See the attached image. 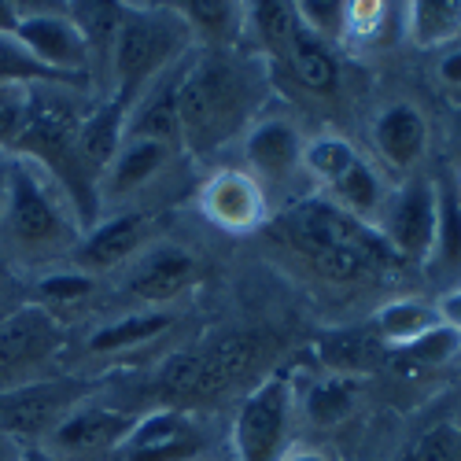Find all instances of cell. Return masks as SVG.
I'll list each match as a JSON object with an SVG mask.
<instances>
[{
  "instance_id": "cell-40",
  "label": "cell",
  "mask_w": 461,
  "mask_h": 461,
  "mask_svg": "<svg viewBox=\"0 0 461 461\" xmlns=\"http://www.w3.org/2000/svg\"><path fill=\"white\" fill-rule=\"evenodd\" d=\"M439 78L454 89H461V49H447L439 59Z\"/></svg>"
},
{
  "instance_id": "cell-23",
  "label": "cell",
  "mask_w": 461,
  "mask_h": 461,
  "mask_svg": "<svg viewBox=\"0 0 461 461\" xmlns=\"http://www.w3.org/2000/svg\"><path fill=\"white\" fill-rule=\"evenodd\" d=\"M185 30L203 41L200 49H233L237 33L244 30V5H218V0H188L170 5Z\"/></svg>"
},
{
  "instance_id": "cell-9",
  "label": "cell",
  "mask_w": 461,
  "mask_h": 461,
  "mask_svg": "<svg viewBox=\"0 0 461 461\" xmlns=\"http://www.w3.org/2000/svg\"><path fill=\"white\" fill-rule=\"evenodd\" d=\"M15 45L26 56H33L45 70H52L70 89H82L93 78V59L86 49V37L67 12L23 8L19 26H15Z\"/></svg>"
},
{
  "instance_id": "cell-24",
  "label": "cell",
  "mask_w": 461,
  "mask_h": 461,
  "mask_svg": "<svg viewBox=\"0 0 461 461\" xmlns=\"http://www.w3.org/2000/svg\"><path fill=\"white\" fill-rule=\"evenodd\" d=\"M443 321L439 306L425 303V299H395L384 303L376 318H373V332L384 348H406L417 336H425L429 329H436Z\"/></svg>"
},
{
  "instance_id": "cell-11",
  "label": "cell",
  "mask_w": 461,
  "mask_h": 461,
  "mask_svg": "<svg viewBox=\"0 0 461 461\" xmlns=\"http://www.w3.org/2000/svg\"><path fill=\"white\" fill-rule=\"evenodd\" d=\"M78 402L82 384L74 380H41L12 395H0V436L15 443H41Z\"/></svg>"
},
{
  "instance_id": "cell-38",
  "label": "cell",
  "mask_w": 461,
  "mask_h": 461,
  "mask_svg": "<svg viewBox=\"0 0 461 461\" xmlns=\"http://www.w3.org/2000/svg\"><path fill=\"white\" fill-rule=\"evenodd\" d=\"M410 461H461V439L450 425H436L410 447Z\"/></svg>"
},
{
  "instance_id": "cell-48",
  "label": "cell",
  "mask_w": 461,
  "mask_h": 461,
  "mask_svg": "<svg viewBox=\"0 0 461 461\" xmlns=\"http://www.w3.org/2000/svg\"><path fill=\"white\" fill-rule=\"evenodd\" d=\"M5 299H8V295H5V285H0V303H5Z\"/></svg>"
},
{
  "instance_id": "cell-35",
  "label": "cell",
  "mask_w": 461,
  "mask_h": 461,
  "mask_svg": "<svg viewBox=\"0 0 461 461\" xmlns=\"http://www.w3.org/2000/svg\"><path fill=\"white\" fill-rule=\"evenodd\" d=\"M0 82H19V86H63L52 70H45L33 56H26L15 37H0ZM70 89V86H67Z\"/></svg>"
},
{
  "instance_id": "cell-22",
  "label": "cell",
  "mask_w": 461,
  "mask_h": 461,
  "mask_svg": "<svg viewBox=\"0 0 461 461\" xmlns=\"http://www.w3.org/2000/svg\"><path fill=\"white\" fill-rule=\"evenodd\" d=\"M170 329H174V311H137V314H126L119 321L93 329L86 348L89 355H122V351H133L151 339H159Z\"/></svg>"
},
{
  "instance_id": "cell-49",
  "label": "cell",
  "mask_w": 461,
  "mask_h": 461,
  "mask_svg": "<svg viewBox=\"0 0 461 461\" xmlns=\"http://www.w3.org/2000/svg\"><path fill=\"white\" fill-rule=\"evenodd\" d=\"M399 461H410V450H406V454H402V457H399Z\"/></svg>"
},
{
  "instance_id": "cell-17",
  "label": "cell",
  "mask_w": 461,
  "mask_h": 461,
  "mask_svg": "<svg viewBox=\"0 0 461 461\" xmlns=\"http://www.w3.org/2000/svg\"><path fill=\"white\" fill-rule=\"evenodd\" d=\"M185 59H188V52H185L170 70H163L159 78L137 96V104H133L130 114H126V137H133V140H159V144H167V148H177V144H181L177 89H181Z\"/></svg>"
},
{
  "instance_id": "cell-15",
  "label": "cell",
  "mask_w": 461,
  "mask_h": 461,
  "mask_svg": "<svg viewBox=\"0 0 461 461\" xmlns=\"http://www.w3.org/2000/svg\"><path fill=\"white\" fill-rule=\"evenodd\" d=\"M196 270H200L196 258H192L185 248L159 244L133 262V270L126 277V292L137 303H144L148 311H167V303L185 295L188 285L196 281Z\"/></svg>"
},
{
  "instance_id": "cell-41",
  "label": "cell",
  "mask_w": 461,
  "mask_h": 461,
  "mask_svg": "<svg viewBox=\"0 0 461 461\" xmlns=\"http://www.w3.org/2000/svg\"><path fill=\"white\" fill-rule=\"evenodd\" d=\"M23 5H12V0H0V37H15Z\"/></svg>"
},
{
  "instance_id": "cell-42",
  "label": "cell",
  "mask_w": 461,
  "mask_h": 461,
  "mask_svg": "<svg viewBox=\"0 0 461 461\" xmlns=\"http://www.w3.org/2000/svg\"><path fill=\"white\" fill-rule=\"evenodd\" d=\"M439 314H443V321H450V325H457V329H461V288H454L450 295H443Z\"/></svg>"
},
{
  "instance_id": "cell-26",
  "label": "cell",
  "mask_w": 461,
  "mask_h": 461,
  "mask_svg": "<svg viewBox=\"0 0 461 461\" xmlns=\"http://www.w3.org/2000/svg\"><path fill=\"white\" fill-rule=\"evenodd\" d=\"M429 266L439 274L461 270V192L454 181H436V237Z\"/></svg>"
},
{
  "instance_id": "cell-8",
  "label": "cell",
  "mask_w": 461,
  "mask_h": 461,
  "mask_svg": "<svg viewBox=\"0 0 461 461\" xmlns=\"http://www.w3.org/2000/svg\"><path fill=\"white\" fill-rule=\"evenodd\" d=\"M295 392L288 376H266L237 410L233 420V450L237 461H281L288 450Z\"/></svg>"
},
{
  "instance_id": "cell-1",
  "label": "cell",
  "mask_w": 461,
  "mask_h": 461,
  "mask_svg": "<svg viewBox=\"0 0 461 461\" xmlns=\"http://www.w3.org/2000/svg\"><path fill=\"white\" fill-rule=\"evenodd\" d=\"M262 82L255 63L233 49H192L177 89L181 144L192 156H211L214 148L244 133L255 119Z\"/></svg>"
},
{
  "instance_id": "cell-45",
  "label": "cell",
  "mask_w": 461,
  "mask_h": 461,
  "mask_svg": "<svg viewBox=\"0 0 461 461\" xmlns=\"http://www.w3.org/2000/svg\"><path fill=\"white\" fill-rule=\"evenodd\" d=\"M8 163H12V156L0 151V214H5V200H8Z\"/></svg>"
},
{
  "instance_id": "cell-43",
  "label": "cell",
  "mask_w": 461,
  "mask_h": 461,
  "mask_svg": "<svg viewBox=\"0 0 461 461\" xmlns=\"http://www.w3.org/2000/svg\"><path fill=\"white\" fill-rule=\"evenodd\" d=\"M15 461H59L45 443H19V454Z\"/></svg>"
},
{
  "instance_id": "cell-25",
  "label": "cell",
  "mask_w": 461,
  "mask_h": 461,
  "mask_svg": "<svg viewBox=\"0 0 461 461\" xmlns=\"http://www.w3.org/2000/svg\"><path fill=\"white\" fill-rule=\"evenodd\" d=\"M406 33L420 49L454 45L461 37V0H413L406 5Z\"/></svg>"
},
{
  "instance_id": "cell-7",
  "label": "cell",
  "mask_w": 461,
  "mask_h": 461,
  "mask_svg": "<svg viewBox=\"0 0 461 461\" xmlns=\"http://www.w3.org/2000/svg\"><path fill=\"white\" fill-rule=\"evenodd\" d=\"M63 351V325L41 303L15 306L0 318V395L52 380V362Z\"/></svg>"
},
{
  "instance_id": "cell-4",
  "label": "cell",
  "mask_w": 461,
  "mask_h": 461,
  "mask_svg": "<svg viewBox=\"0 0 461 461\" xmlns=\"http://www.w3.org/2000/svg\"><path fill=\"white\" fill-rule=\"evenodd\" d=\"M78 122L82 114L74 111L67 86H37L30 119L12 148V156H23L41 167L63 188L82 229H93L100 221V188L78 159Z\"/></svg>"
},
{
  "instance_id": "cell-36",
  "label": "cell",
  "mask_w": 461,
  "mask_h": 461,
  "mask_svg": "<svg viewBox=\"0 0 461 461\" xmlns=\"http://www.w3.org/2000/svg\"><path fill=\"white\" fill-rule=\"evenodd\" d=\"M96 288V281L82 270H74V266H67V270H52L45 274L41 281L33 285L37 299H41V306L49 311V306H67V303H82L89 292Z\"/></svg>"
},
{
  "instance_id": "cell-33",
  "label": "cell",
  "mask_w": 461,
  "mask_h": 461,
  "mask_svg": "<svg viewBox=\"0 0 461 461\" xmlns=\"http://www.w3.org/2000/svg\"><path fill=\"white\" fill-rule=\"evenodd\" d=\"M402 355L417 366H447L461 355V329L450 321H439L436 329H429L425 336H417L413 343H406Z\"/></svg>"
},
{
  "instance_id": "cell-51",
  "label": "cell",
  "mask_w": 461,
  "mask_h": 461,
  "mask_svg": "<svg viewBox=\"0 0 461 461\" xmlns=\"http://www.w3.org/2000/svg\"><path fill=\"white\" fill-rule=\"evenodd\" d=\"M0 266H5V251H0Z\"/></svg>"
},
{
  "instance_id": "cell-5",
  "label": "cell",
  "mask_w": 461,
  "mask_h": 461,
  "mask_svg": "<svg viewBox=\"0 0 461 461\" xmlns=\"http://www.w3.org/2000/svg\"><path fill=\"white\" fill-rule=\"evenodd\" d=\"M185 52H192V33L177 19L170 5L163 8H140L122 5V23L111 45V96L126 111L137 104V96L170 70Z\"/></svg>"
},
{
  "instance_id": "cell-34",
  "label": "cell",
  "mask_w": 461,
  "mask_h": 461,
  "mask_svg": "<svg viewBox=\"0 0 461 461\" xmlns=\"http://www.w3.org/2000/svg\"><path fill=\"white\" fill-rule=\"evenodd\" d=\"M33 89L37 86H19V82H0V151L12 148L30 119V104H33Z\"/></svg>"
},
{
  "instance_id": "cell-44",
  "label": "cell",
  "mask_w": 461,
  "mask_h": 461,
  "mask_svg": "<svg viewBox=\"0 0 461 461\" xmlns=\"http://www.w3.org/2000/svg\"><path fill=\"white\" fill-rule=\"evenodd\" d=\"M281 461H329V457L321 450H314V447H295V450H285Z\"/></svg>"
},
{
  "instance_id": "cell-50",
  "label": "cell",
  "mask_w": 461,
  "mask_h": 461,
  "mask_svg": "<svg viewBox=\"0 0 461 461\" xmlns=\"http://www.w3.org/2000/svg\"><path fill=\"white\" fill-rule=\"evenodd\" d=\"M457 192H461V174H457Z\"/></svg>"
},
{
  "instance_id": "cell-3",
  "label": "cell",
  "mask_w": 461,
  "mask_h": 461,
  "mask_svg": "<svg viewBox=\"0 0 461 461\" xmlns=\"http://www.w3.org/2000/svg\"><path fill=\"white\" fill-rule=\"evenodd\" d=\"M82 221L74 214L63 188L23 156L8 163V200L0 214V244L8 255L26 262H45L67 255L82 240Z\"/></svg>"
},
{
  "instance_id": "cell-47",
  "label": "cell",
  "mask_w": 461,
  "mask_h": 461,
  "mask_svg": "<svg viewBox=\"0 0 461 461\" xmlns=\"http://www.w3.org/2000/svg\"><path fill=\"white\" fill-rule=\"evenodd\" d=\"M454 140H457V148H461V107L454 111Z\"/></svg>"
},
{
  "instance_id": "cell-32",
  "label": "cell",
  "mask_w": 461,
  "mask_h": 461,
  "mask_svg": "<svg viewBox=\"0 0 461 461\" xmlns=\"http://www.w3.org/2000/svg\"><path fill=\"white\" fill-rule=\"evenodd\" d=\"M358 159L362 156L343 137H314L303 151V170L329 188L332 181H339L343 174H348Z\"/></svg>"
},
{
  "instance_id": "cell-27",
  "label": "cell",
  "mask_w": 461,
  "mask_h": 461,
  "mask_svg": "<svg viewBox=\"0 0 461 461\" xmlns=\"http://www.w3.org/2000/svg\"><path fill=\"white\" fill-rule=\"evenodd\" d=\"M318 358L329 369H336V376H348L376 366L384 358V343L373 329H336L318 343Z\"/></svg>"
},
{
  "instance_id": "cell-10",
  "label": "cell",
  "mask_w": 461,
  "mask_h": 461,
  "mask_svg": "<svg viewBox=\"0 0 461 461\" xmlns=\"http://www.w3.org/2000/svg\"><path fill=\"white\" fill-rule=\"evenodd\" d=\"M376 229L399 262H429L436 237V181H406L399 192L384 196Z\"/></svg>"
},
{
  "instance_id": "cell-28",
  "label": "cell",
  "mask_w": 461,
  "mask_h": 461,
  "mask_svg": "<svg viewBox=\"0 0 461 461\" xmlns=\"http://www.w3.org/2000/svg\"><path fill=\"white\" fill-rule=\"evenodd\" d=\"M325 200H332L339 211H348L351 218L369 221V218H376L380 207H384V185H380V174H376L366 159H358V163H355L348 174H343L339 181L329 185V196H325Z\"/></svg>"
},
{
  "instance_id": "cell-21",
  "label": "cell",
  "mask_w": 461,
  "mask_h": 461,
  "mask_svg": "<svg viewBox=\"0 0 461 461\" xmlns=\"http://www.w3.org/2000/svg\"><path fill=\"white\" fill-rule=\"evenodd\" d=\"M277 63H285L292 78L303 89L318 93V96H329V93L339 89V59L332 52V45H325L321 37H314L303 23H295V33H292V41H288V49Z\"/></svg>"
},
{
  "instance_id": "cell-6",
  "label": "cell",
  "mask_w": 461,
  "mask_h": 461,
  "mask_svg": "<svg viewBox=\"0 0 461 461\" xmlns=\"http://www.w3.org/2000/svg\"><path fill=\"white\" fill-rule=\"evenodd\" d=\"M266 351H270V339L262 332L218 336L203 348L174 355L159 373V388L174 399H211L240 384L266 358Z\"/></svg>"
},
{
  "instance_id": "cell-46",
  "label": "cell",
  "mask_w": 461,
  "mask_h": 461,
  "mask_svg": "<svg viewBox=\"0 0 461 461\" xmlns=\"http://www.w3.org/2000/svg\"><path fill=\"white\" fill-rule=\"evenodd\" d=\"M15 454H19V443L8 439V436H0V461H15Z\"/></svg>"
},
{
  "instance_id": "cell-31",
  "label": "cell",
  "mask_w": 461,
  "mask_h": 461,
  "mask_svg": "<svg viewBox=\"0 0 461 461\" xmlns=\"http://www.w3.org/2000/svg\"><path fill=\"white\" fill-rule=\"evenodd\" d=\"M303 410L314 425H339V420L355 410V380L336 376V373L325 380H314L311 388H306Z\"/></svg>"
},
{
  "instance_id": "cell-14",
  "label": "cell",
  "mask_w": 461,
  "mask_h": 461,
  "mask_svg": "<svg viewBox=\"0 0 461 461\" xmlns=\"http://www.w3.org/2000/svg\"><path fill=\"white\" fill-rule=\"evenodd\" d=\"M303 151H306V140L288 119H258L244 133L248 174L262 185V192L270 185H292L299 174H306Z\"/></svg>"
},
{
  "instance_id": "cell-2",
  "label": "cell",
  "mask_w": 461,
  "mask_h": 461,
  "mask_svg": "<svg viewBox=\"0 0 461 461\" xmlns=\"http://www.w3.org/2000/svg\"><path fill=\"white\" fill-rule=\"evenodd\" d=\"M274 233L329 281H358L402 266L373 221L351 218L325 196L281 211L274 218Z\"/></svg>"
},
{
  "instance_id": "cell-29",
  "label": "cell",
  "mask_w": 461,
  "mask_h": 461,
  "mask_svg": "<svg viewBox=\"0 0 461 461\" xmlns=\"http://www.w3.org/2000/svg\"><path fill=\"white\" fill-rule=\"evenodd\" d=\"M295 5H277V0H262V5H244V33L255 37V45L270 56L281 59L292 33H295Z\"/></svg>"
},
{
  "instance_id": "cell-12",
  "label": "cell",
  "mask_w": 461,
  "mask_h": 461,
  "mask_svg": "<svg viewBox=\"0 0 461 461\" xmlns=\"http://www.w3.org/2000/svg\"><path fill=\"white\" fill-rule=\"evenodd\" d=\"M200 211L225 233H251V229H258L270 218V196H266L262 185L248 170L225 167L203 181Z\"/></svg>"
},
{
  "instance_id": "cell-16",
  "label": "cell",
  "mask_w": 461,
  "mask_h": 461,
  "mask_svg": "<svg viewBox=\"0 0 461 461\" xmlns=\"http://www.w3.org/2000/svg\"><path fill=\"white\" fill-rule=\"evenodd\" d=\"M130 429H133V417L130 413L78 402L45 439H49V450L63 461V457H74V454L119 450L122 439L130 436Z\"/></svg>"
},
{
  "instance_id": "cell-19",
  "label": "cell",
  "mask_w": 461,
  "mask_h": 461,
  "mask_svg": "<svg viewBox=\"0 0 461 461\" xmlns=\"http://www.w3.org/2000/svg\"><path fill=\"white\" fill-rule=\"evenodd\" d=\"M126 114L130 111L119 100L107 96L96 107H89L78 122V159H82L86 174L96 181V188L126 140Z\"/></svg>"
},
{
  "instance_id": "cell-39",
  "label": "cell",
  "mask_w": 461,
  "mask_h": 461,
  "mask_svg": "<svg viewBox=\"0 0 461 461\" xmlns=\"http://www.w3.org/2000/svg\"><path fill=\"white\" fill-rule=\"evenodd\" d=\"M384 19H388V5H348V30H343V37L366 41V37L380 30Z\"/></svg>"
},
{
  "instance_id": "cell-30",
  "label": "cell",
  "mask_w": 461,
  "mask_h": 461,
  "mask_svg": "<svg viewBox=\"0 0 461 461\" xmlns=\"http://www.w3.org/2000/svg\"><path fill=\"white\" fill-rule=\"evenodd\" d=\"M67 15L74 19V26H78L82 37H86L93 70L107 67L111 63L114 33H119V23H122V5H70Z\"/></svg>"
},
{
  "instance_id": "cell-18",
  "label": "cell",
  "mask_w": 461,
  "mask_h": 461,
  "mask_svg": "<svg viewBox=\"0 0 461 461\" xmlns=\"http://www.w3.org/2000/svg\"><path fill=\"white\" fill-rule=\"evenodd\" d=\"M425 144H429L425 114L406 100L388 104L373 119V148L392 170H410L420 156H425Z\"/></svg>"
},
{
  "instance_id": "cell-13",
  "label": "cell",
  "mask_w": 461,
  "mask_h": 461,
  "mask_svg": "<svg viewBox=\"0 0 461 461\" xmlns=\"http://www.w3.org/2000/svg\"><path fill=\"white\" fill-rule=\"evenodd\" d=\"M151 237V214L148 211H126L114 218H100L93 229H86L78 248L70 251V266L82 274H107L114 266L140 255V248Z\"/></svg>"
},
{
  "instance_id": "cell-20",
  "label": "cell",
  "mask_w": 461,
  "mask_h": 461,
  "mask_svg": "<svg viewBox=\"0 0 461 461\" xmlns=\"http://www.w3.org/2000/svg\"><path fill=\"white\" fill-rule=\"evenodd\" d=\"M170 151L159 140H133L126 137L114 163L107 167V174L100 177V207L114 203V200H130L133 192H140L151 177H156L167 163H170Z\"/></svg>"
},
{
  "instance_id": "cell-37",
  "label": "cell",
  "mask_w": 461,
  "mask_h": 461,
  "mask_svg": "<svg viewBox=\"0 0 461 461\" xmlns=\"http://www.w3.org/2000/svg\"><path fill=\"white\" fill-rule=\"evenodd\" d=\"M295 15L314 37H321L325 45L343 41V30H348V5H336V0H303V5H295Z\"/></svg>"
}]
</instances>
